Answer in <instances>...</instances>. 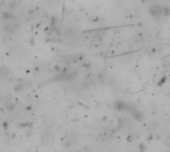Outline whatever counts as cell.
Returning a JSON list of instances; mask_svg holds the SVG:
<instances>
[{
    "instance_id": "cell-1",
    "label": "cell",
    "mask_w": 170,
    "mask_h": 152,
    "mask_svg": "<svg viewBox=\"0 0 170 152\" xmlns=\"http://www.w3.org/2000/svg\"><path fill=\"white\" fill-rule=\"evenodd\" d=\"M149 13L153 17H159L163 15V8L158 4H154L149 8Z\"/></svg>"
}]
</instances>
